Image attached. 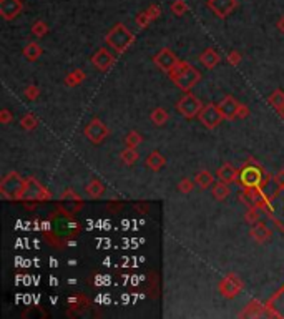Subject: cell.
<instances>
[{
    "instance_id": "obj_1",
    "label": "cell",
    "mask_w": 284,
    "mask_h": 319,
    "mask_svg": "<svg viewBox=\"0 0 284 319\" xmlns=\"http://www.w3.org/2000/svg\"><path fill=\"white\" fill-rule=\"evenodd\" d=\"M168 75L174 82V85H176L178 88H181L183 92H191V90L201 82L200 70L195 68V66L188 64V62H181V60L178 62V65L174 66Z\"/></svg>"
},
{
    "instance_id": "obj_2",
    "label": "cell",
    "mask_w": 284,
    "mask_h": 319,
    "mask_svg": "<svg viewBox=\"0 0 284 319\" xmlns=\"http://www.w3.org/2000/svg\"><path fill=\"white\" fill-rule=\"evenodd\" d=\"M105 42L110 49H113L116 54L121 55L133 45L135 35L126 28L125 23H116V25H113L110 28V32L105 35Z\"/></svg>"
},
{
    "instance_id": "obj_3",
    "label": "cell",
    "mask_w": 284,
    "mask_h": 319,
    "mask_svg": "<svg viewBox=\"0 0 284 319\" xmlns=\"http://www.w3.org/2000/svg\"><path fill=\"white\" fill-rule=\"evenodd\" d=\"M50 196L52 194L47 191V188L39 180L34 178V176H28V178H25V183H23L18 201H47V199H50Z\"/></svg>"
},
{
    "instance_id": "obj_4",
    "label": "cell",
    "mask_w": 284,
    "mask_h": 319,
    "mask_svg": "<svg viewBox=\"0 0 284 319\" xmlns=\"http://www.w3.org/2000/svg\"><path fill=\"white\" fill-rule=\"evenodd\" d=\"M23 183H25V178H22L17 171H10L0 182V193H2V196L5 199H18Z\"/></svg>"
},
{
    "instance_id": "obj_5",
    "label": "cell",
    "mask_w": 284,
    "mask_h": 319,
    "mask_svg": "<svg viewBox=\"0 0 284 319\" xmlns=\"http://www.w3.org/2000/svg\"><path fill=\"white\" fill-rule=\"evenodd\" d=\"M203 107H205V105L201 103V100L198 97H195L193 93H189V92H186V95H183V97L179 98L178 103H176L178 113L181 117L188 118V120H191V118L200 115Z\"/></svg>"
},
{
    "instance_id": "obj_6",
    "label": "cell",
    "mask_w": 284,
    "mask_h": 319,
    "mask_svg": "<svg viewBox=\"0 0 284 319\" xmlns=\"http://www.w3.org/2000/svg\"><path fill=\"white\" fill-rule=\"evenodd\" d=\"M263 180H264L263 170L259 168L254 161L246 165L239 173V183L243 185L244 188H259Z\"/></svg>"
},
{
    "instance_id": "obj_7",
    "label": "cell",
    "mask_w": 284,
    "mask_h": 319,
    "mask_svg": "<svg viewBox=\"0 0 284 319\" xmlns=\"http://www.w3.org/2000/svg\"><path fill=\"white\" fill-rule=\"evenodd\" d=\"M83 135L88 138L90 143L100 145L102 141L110 135V128H108L100 118H93V120H90L87 125H85Z\"/></svg>"
},
{
    "instance_id": "obj_8",
    "label": "cell",
    "mask_w": 284,
    "mask_h": 319,
    "mask_svg": "<svg viewBox=\"0 0 284 319\" xmlns=\"http://www.w3.org/2000/svg\"><path fill=\"white\" fill-rule=\"evenodd\" d=\"M200 122L205 125L208 130H215L221 125V122L225 120L223 113L220 112V108H218V105H213V103H208L203 107V110L200 112Z\"/></svg>"
},
{
    "instance_id": "obj_9",
    "label": "cell",
    "mask_w": 284,
    "mask_h": 319,
    "mask_svg": "<svg viewBox=\"0 0 284 319\" xmlns=\"http://www.w3.org/2000/svg\"><path fill=\"white\" fill-rule=\"evenodd\" d=\"M178 62H179L178 57L174 55V52L170 50V49H162L158 54L153 55V64L165 73L171 72L174 66L178 65Z\"/></svg>"
},
{
    "instance_id": "obj_10",
    "label": "cell",
    "mask_w": 284,
    "mask_h": 319,
    "mask_svg": "<svg viewBox=\"0 0 284 319\" xmlns=\"http://www.w3.org/2000/svg\"><path fill=\"white\" fill-rule=\"evenodd\" d=\"M92 64L95 68L100 70V72H107V70L112 68L113 64H115V55H113L108 49H105V47H102V49H98L93 54Z\"/></svg>"
},
{
    "instance_id": "obj_11",
    "label": "cell",
    "mask_w": 284,
    "mask_h": 319,
    "mask_svg": "<svg viewBox=\"0 0 284 319\" xmlns=\"http://www.w3.org/2000/svg\"><path fill=\"white\" fill-rule=\"evenodd\" d=\"M236 7H238L236 0H208V8L218 18H226Z\"/></svg>"
},
{
    "instance_id": "obj_12",
    "label": "cell",
    "mask_w": 284,
    "mask_h": 319,
    "mask_svg": "<svg viewBox=\"0 0 284 319\" xmlns=\"http://www.w3.org/2000/svg\"><path fill=\"white\" fill-rule=\"evenodd\" d=\"M239 102L231 95H226L225 98H221V102L218 103V108L223 113L225 120H234L238 118V110H239Z\"/></svg>"
},
{
    "instance_id": "obj_13",
    "label": "cell",
    "mask_w": 284,
    "mask_h": 319,
    "mask_svg": "<svg viewBox=\"0 0 284 319\" xmlns=\"http://www.w3.org/2000/svg\"><path fill=\"white\" fill-rule=\"evenodd\" d=\"M241 288H243V283H241V279L238 278V276H234V274L226 276V278L221 281V284H220L221 294H223L225 298H229V299L234 298L236 294L241 291Z\"/></svg>"
},
{
    "instance_id": "obj_14",
    "label": "cell",
    "mask_w": 284,
    "mask_h": 319,
    "mask_svg": "<svg viewBox=\"0 0 284 319\" xmlns=\"http://www.w3.org/2000/svg\"><path fill=\"white\" fill-rule=\"evenodd\" d=\"M22 0H0V15L5 20H13L22 12Z\"/></svg>"
},
{
    "instance_id": "obj_15",
    "label": "cell",
    "mask_w": 284,
    "mask_h": 319,
    "mask_svg": "<svg viewBox=\"0 0 284 319\" xmlns=\"http://www.w3.org/2000/svg\"><path fill=\"white\" fill-rule=\"evenodd\" d=\"M238 170L234 168L231 163H225L223 166H220V170L216 171V176L225 183H234L238 182Z\"/></svg>"
},
{
    "instance_id": "obj_16",
    "label": "cell",
    "mask_w": 284,
    "mask_h": 319,
    "mask_svg": "<svg viewBox=\"0 0 284 319\" xmlns=\"http://www.w3.org/2000/svg\"><path fill=\"white\" fill-rule=\"evenodd\" d=\"M249 235L256 243H264V241H268L269 238H271V230H269L264 223L258 221V223H254L253 228H251Z\"/></svg>"
},
{
    "instance_id": "obj_17",
    "label": "cell",
    "mask_w": 284,
    "mask_h": 319,
    "mask_svg": "<svg viewBox=\"0 0 284 319\" xmlns=\"http://www.w3.org/2000/svg\"><path fill=\"white\" fill-rule=\"evenodd\" d=\"M200 62L206 66L208 70H213V68H215V66H218V64L221 62V57H220V54H218V52H216L215 49H206V50L201 52Z\"/></svg>"
},
{
    "instance_id": "obj_18",
    "label": "cell",
    "mask_w": 284,
    "mask_h": 319,
    "mask_svg": "<svg viewBox=\"0 0 284 319\" xmlns=\"http://www.w3.org/2000/svg\"><path fill=\"white\" fill-rule=\"evenodd\" d=\"M145 165L148 166L151 171H160L165 165H167V158H165V156L160 153V151L155 150V151H151L148 156H146Z\"/></svg>"
},
{
    "instance_id": "obj_19",
    "label": "cell",
    "mask_w": 284,
    "mask_h": 319,
    "mask_svg": "<svg viewBox=\"0 0 284 319\" xmlns=\"http://www.w3.org/2000/svg\"><path fill=\"white\" fill-rule=\"evenodd\" d=\"M23 57H25V60L28 62H35L40 59V55L44 54V50H42V47L37 44V42H30V44H27L23 47Z\"/></svg>"
},
{
    "instance_id": "obj_20",
    "label": "cell",
    "mask_w": 284,
    "mask_h": 319,
    "mask_svg": "<svg viewBox=\"0 0 284 319\" xmlns=\"http://www.w3.org/2000/svg\"><path fill=\"white\" fill-rule=\"evenodd\" d=\"M195 183H196V187H200L201 190H206L215 185V176H213V173H210L208 170H201V171H198L195 176Z\"/></svg>"
},
{
    "instance_id": "obj_21",
    "label": "cell",
    "mask_w": 284,
    "mask_h": 319,
    "mask_svg": "<svg viewBox=\"0 0 284 319\" xmlns=\"http://www.w3.org/2000/svg\"><path fill=\"white\" fill-rule=\"evenodd\" d=\"M211 193H213V198L218 199V201H223V199H226L229 196V193H231V188H229V183H225V182H218L213 185V188H211Z\"/></svg>"
},
{
    "instance_id": "obj_22",
    "label": "cell",
    "mask_w": 284,
    "mask_h": 319,
    "mask_svg": "<svg viewBox=\"0 0 284 319\" xmlns=\"http://www.w3.org/2000/svg\"><path fill=\"white\" fill-rule=\"evenodd\" d=\"M85 191H87V194H88L90 198L97 199V198H100L103 193H105V185H103L98 178H93L92 182L87 185Z\"/></svg>"
},
{
    "instance_id": "obj_23",
    "label": "cell",
    "mask_w": 284,
    "mask_h": 319,
    "mask_svg": "<svg viewBox=\"0 0 284 319\" xmlns=\"http://www.w3.org/2000/svg\"><path fill=\"white\" fill-rule=\"evenodd\" d=\"M85 78H87V73H85L83 70H80V68H75L72 73H68L67 77H65V85L70 87V88L78 87L80 83L85 82Z\"/></svg>"
},
{
    "instance_id": "obj_24",
    "label": "cell",
    "mask_w": 284,
    "mask_h": 319,
    "mask_svg": "<svg viewBox=\"0 0 284 319\" xmlns=\"http://www.w3.org/2000/svg\"><path fill=\"white\" fill-rule=\"evenodd\" d=\"M168 118H170L168 112L162 107L153 108V112L150 113V120L153 122V125H156V127H163L165 123L168 122Z\"/></svg>"
},
{
    "instance_id": "obj_25",
    "label": "cell",
    "mask_w": 284,
    "mask_h": 319,
    "mask_svg": "<svg viewBox=\"0 0 284 319\" xmlns=\"http://www.w3.org/2000/svg\"><path fill=\"white\" fill-rule=\"evenodd\" d=\"M120 158H121V161L126 166H133L136 161H138L140 155H138V151H136L135 148H130V146H126V148L120 153Z\"/></svg>"
},
{
    "instance_id": "obj_26",
    "label": "cell",
    "mask_w": 284,
    "mask_h": 319,
    "mask_svg": "<svg viewBox=\"0 0 284 319\" xmlns=\"http://www.w3.org/2000/svg\"><path fill=\"white\" fill-rule=\"evenodd\" d=\"M20 125H22L23 130L32 131V130H35V128L39 127V118H37L35 115H32V113H27V115L22 117Z\"/></svg>"
},
{
    "instance_id": "obj_27",
    "label": "cell",
    "mask_w": 284,
    "mask_h": 319,
    "mask_svg": "<svg viewBox=\"0 0 284 319\" xmlns=\"http://www.w3.org/2000/svg\"><path fill=\"white\" fill-rule=\"evenodd\" d=\"M268 102H269L271 107L276 108V110L283 108L284 107V92H283V90H274V92L269 95Z\"/></svg>"
},
{
    "instance_id": "obj_28",
    "label": "cell",
    "mask_w": 284,
    "mask_h": 319,
    "mask_svg": "<svg viewBox=\"0 0 284 319\" xmlns=\"http://www.w3.org/2000/svg\"><path fill=\"white\" fill-rule=\"evenodd\" d=\"M188 10H189V7L184 0H174V2L171 3V13L176 17H183Z\"/></svg>"
},
{
    "instance_id": "obj_29",
    "label": "cell",
    "mask_w": 284,
    "mask_h": 319,
    "mask_svg": "<svg viewBox=\"0 0 284 319\" xmlns=\"http://www.w3.org/2000/svg\"><path fill=\"white\" fill-rule=\"evenodd\" d=\"M32 33H34L35 37H39V39H42V37H45L47 33H49V25H47L44 20H37L34 25H32Z\"/></svg>"
},
{
    "instance_id": "obj_30",
    "label": "cell",
    "mask_w": 284,
    "mask_h": 319,
    "mask_svg": "<svg viewBox=\"0 0 284 319\" xmlns=\"http://www.w3.org/2000/svg\"><path fill=\"white\" fill-rule=\"evenodd\" d=\"M141 141H143V138H141V135L138 131H130L125 138V145L130 146V148H136Z\"/></svg>"
},
{
    "instance_id": "obj_31",
    "label": "cell",
    "mask_w": 284,
    "mask_h": 319,
    "mask_svg": "<svg viewBox=\"0 0 284 319\" xmlns=\"http://www.w3.org/2000/svg\"><path fill=\"white\" fill-rule=\"evenodd\" d=\"M195 180H191V178H183L181 182L178 183V191L179 193H183V194H188V193H191L193 191V188H195Z\"/></svg>"
},
{
    "instance_id": "obj_32",
    "label": "cell",
    "mask_w": 284,
    "mask_h": 319,
    "mask_svg": "<svg viewBox=\"0 0 284 319\" xmlns=\"http://www.w3.org/2000/svg\"><path fill=\"white\" fill-rule=\"evenodd\" d=\"M23 95H25V98L27 100H37L39 98V95H40V88L37 87V85H28V87L23 90Z\"/></svg>"
},
{
    "instance_id": "obj_33",
    "label": "cell",
    "mask_w": 284,
    "mask_h": 319,
    "mask_svg": "<svg viewBox=\"0 0 284 319\" xmlns=\"http://www.w3.org/2000/svg\"><path fill=\"white\" fill-rule=\"evenodd\" d=\"M259 218H261V215H259V208L258 206H251L248 215H246V221H248L249 225H254V223L259 221Z\"/></svg>"
},
{
    "instance_id": "obj_34",
    "label": "cell",
    "mask_w": 284,
    "mask_h": 319,
    "mask_svg": "<svg viewBox=\"0 0 284 319\" xmlns=\"http://www.w3.org/2000/svg\"><path fill=\"white\" fill-rule=\"evenodd\" d=\"M135 22H136V25H138L140 28H146L151 23V18H150V15L145 10V12H140L138 15H136Z\"/></svg>"
},
{
    "instance_id": "obj_35",
    "label": "cell",
    "mask_w": 284,
    "mask_h": 319,
    "mask_svg": "<svg viewBox=\"0 0 284 319\" xmlns=\"http://www.w3.org/2000/svg\"><path fill=\"white\" fill-rule=\"evenodd\" d=\"M12 120H13V115L10 113V110H8V108H2V110H0V123H2V125H8Z\"/></svg>"
},
{
    "instance_id": "obj_36",
    "label": "cell",
    "mask_w": 284,
    "mask_h": 319,
    "mask_svg": "<svg viewBox=\"0 0 284 319\" xmlns=\"http://www.w3.org/2000/svg\"><path fill=\"white\" fill-rule=\"evenodd\" d=\"M228 62H229V65L238 66L241 64V54L238 50H231L229 55H228Z\"/></svg>"
},
{
    "instance_id": "obj_37",
    "label": "cell",
    "mask_w": 284,
    "mask_h": 319,
    "mask_svg": "<svg viewBox=\"0 0 284 319\" xmlns=\"http://www.w3.org/2000/svg\"><path fill=\"white\" fill-rule=\"evenodd\" d=\"M146 13L150 15V18H151V22L153 20H156L160 15H162V8H160L158 5H150L148 8H146Z\"/></svg>"
},
{
    "instance_id": "obj_38",
    "label": "cell",
    "mask_w": 284,
    "mask_h": 319,
    "mask_svg": "<svg viewBox=\"0 0 284 319\" xmlns=\"http://www.w3.org/2000/svg\"><path fill=\"white\" fill-rule=\"evenodd\" d=\"M249 117V108H248V105H243L241 103L239 105V110H238V118L239 120H244V118H248Z\"/></svg>"
},
{
    "instance_id": "obj_39",
    "label": "cell",
    "mask_w": 284,
    "mask_h": 319,
    "mask_svg": "<svg viewBox=\"0 0 284 319\" xmlns=\"http://www.w3.org/2000/svg\"><path fill=\"white\" fill-rule=\"evenodd\" d=\"M274 183H276L278 188H284V170L274 175Z\"/></svg>"
},
{
    "instance_id": "obj_40",
    "label": "cell",
    "mask_w": 284,
    "mask_h": 319,
    "mask_svg": "<svg viewBox=\"0 0 284 319\" xmlns=\"http://www.w3.org/2000/svg\"><path fill=\"white\" fill-rule=\"evenodd\" d=\"M276 27H278V30L284 33V15L283 17H279V20L276 22Z\"/></svg>"
},
{
    "instance_id": "obj_41",
    "label": "cell",
    "mask_w": 284,
    "mask_h": 319,
    "mask_svg": "<svg viewBox=\"0 0 284 319\" xmlns=\"http://www.w3.org/2000/svg\"><path fill=\"white\" fill-rule=\"evenodd\" d=\"M276 112H278L279 115H281V117L284 118V107H283V108H279V110H276Z\"/></svg>"
}]
</instances>
